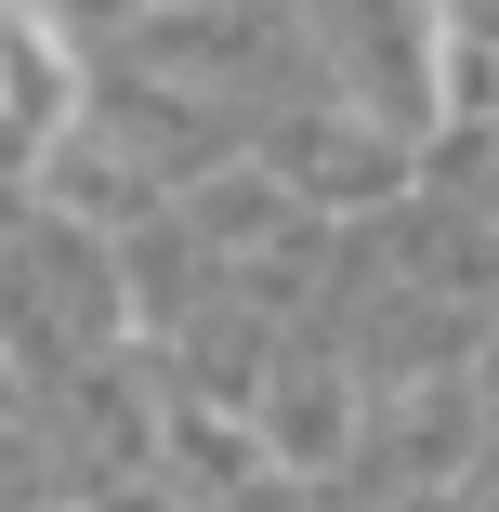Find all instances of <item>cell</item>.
Instances as JSON below:
<instances>
[{"mask_svg":"<svg viewBox=\"0 0 499 512\" xmlns=\"http://www.w3.org/2000/svg\"><path fill=\"white\" fill-rule=\"evenodd\" d=\"M381 512H460V499H447V486H394Z\"/></svg>","mask_w":499,"mask_h":512,"instance_id":"8","label":"cell"},{"mask_svg":"<svg viewBox=\"0 0 499 512\" xmlns=\"http://www.w3.org/2000/svg\"><path fill=\"white\" fill-rule=\"evenodd\" d=\"M368 434H355V381L329 368V355H289L276 368V394H263V460L276 473H329V460H355Z\"/></svg>","mask_w":499,"mask_h":512,"instance_id":"5","label":"cell"},{"mask_svg":"<svg viewBox=\"0 0 499 512\" xmlns=\"http://www.w3.org/2000/svg\"><path fill=\"white\" fill-rule=\"evenodd\" d=\"M316 53H329V79H342V119H368V132H434V106H447V14L434 0H316Z\"/></svg>","mask_w":499,"mask_h":512,"instance_id":"1","label":"cell"},{"mask_svg":"<svg viewBox=\"0 0 499 512\" xmlns=\"http://www.w3.org/2000/svg\"><path fill=\"white\" fill-rule=\"evenodd\" d=\"M145 66L184 92H237L250 66H276V14L263 0H171V14H145Z\"/></svg>","mask_w":499,"mask_h":512,"instance_id":"4","label":"cell"},{"mask_svg":"<svg viewBox=\"0 0 499 512\" xmlns=\"http://www.w3.org/2000/svg\"><path fill=\"white\" fill-rule=\"evenodd\" d=\"M250 434H263V421H224V407L184 394V407H171V486H197V499H250V486L276 473Z\"/></svg>","mask_w":499,"mask_h":512,"instance_id":"6","label":"cell"},{"mask_svg":"<svg viewBox=\"0 0 499 512\" xmlns=\"http://www.w3.org/2000/svg\"><path fill=\"white\" fill-rule=\"evenodd\" d=\"M92 512H184V499H171V486H106Z\"/></svg>","mask_w":499,"mask_h":512,"instance_id":"7","label":"cell"},{"mask_svg":"<svg viewBox=\"0 0 499 512\" xmlns=\"http://www.w3.org/2000/svg\"><path fill=\"white\" fill-rule=\"evenodd\" d=\"M263 171L289 197H316V211H381L394 184H408V145L394 132H329V119H263Z\"/></svg>","mask_w":499,"mask_h":512,"instance_id":"3","label":"cell"},{"mask_svg":"<svg viewBox=\"0 0 499 512\" xmlns=\"http://www.w3.org/2000/svg\"><path fill=\"white\" fill-rule=\"evenodd\" d=\"M79 132V53L40 0H0V158H66Z\"/></svg>","mask_w":499,"mask_h":512,"instance_id":"2","label":"cell"}]
</instances>
